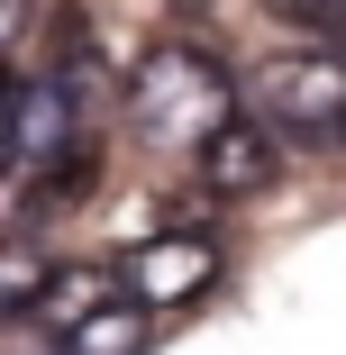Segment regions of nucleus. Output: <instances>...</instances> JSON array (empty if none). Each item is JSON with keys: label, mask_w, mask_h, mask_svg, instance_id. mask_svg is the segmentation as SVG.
<instances>
[{"label": "nucleus", "mask_w": 346, "mask_h": 355, "mask_svg": "<svg viewBox=\"0 0 346 355\" xmlns=\"http://www.w3.org/2000/svg\"><path fill=\"white\" fill-rule=\"evenodd\" d=\"M228 110H237V73H228L219 55H200V46H155L128 73V128L146 137V146L191 155Z\"/></svg>", "instance_id": "obj_1"}, {"label": "nucleus", "mask_w": 346, "mask_h": 355, "mask_svg": "<svg viewBox=\"0 0 346 355\" xmlns=\"http://www.w3.org/2000/svg\"><path fill=\"white\" fill-rule=\"evenodd\" d=\"M246 101L264 128H283V137H328L337 110H346V64L337 55H273L246 73Z\"/></svg>", "instance_id": "obj_2"}, {"label": "nucleus", "mask_w": 346, "mask_h": 355, "mask_svg": "<svg viewBox=\"0 0 346 355\" xmlns=\"http://www.w3.org/2000/svg\"><path fill=\"white\" fill-rule=\"evenodd\" d=\"M219 237H200V228H164V237H146L128 264H119V282H128V301H146V310H191L200 292L219 282Z\"/></svg>", "instance_id": "obj_3"}, {"label": "nucleus", "mask_w": 346, "mask_h": 355, "mask_svg": "<svg viewBox=\"0 0 346 355\" xmlns=\"http://www.w3.org/2000/svg\"><path fill=\"white\" fill-rule=\"evenodd\" d=\"M273 164H283V155H273V128L264 119H237V110L191 146V182L210 191V200H255L273 182Z\"/></svg>", "instance_id": "obj_4"}, {"label": "nucleus", "mask_w": 346, "mask_h": 355, "mask_svg": "<svg viewBox=\"0 0 346 355\" xmlns=\"http://www.w3.org/2000/svg\"><path fill=\"white\" fill-rule=\"evenodd\" d=\"M146 337H155V310H146V301H119V292H110L101 310H83V319L64 328L55 346H64V355H146Z\"/></svg>", "instance_id": "obj_5"}, {"label": "nucleus", "mask_w": 346, "mask_h": 355, "mask_svg": "<svg viewBox=\"0 0 346 355\" xmlns=\"http://www.w3.org/2000/svg\"><path fill=\"white\" fill-rule=\"evenodd\" d=\"M101 301H110V282H101L92 264H73V273H46V292L28 301V319H37L46 337H64V328H73L83 310H101Z\"/></svg>", "instance_id": "obj_6"}, {"label": "nucleus", "mask_w": 346, "mask_h": 355, "mask_svg": "<svg viewBox=\"0 0 346 355\" xmlns=\"http://www.w3.org/2000/svg\"><path fill=\"white\" fill-rule=\"evenodd\" d=\"M46 273H55V264H46L28 237H0V319H28V301L46 292Z\"/></svg>", "instance_id": "obj_7"}, {"label": "nucleus", "mask_w": 346, "mask_h": 355, "mask_svg": "<svg viewBox=\"0 0 346 355\" xmlns=\"http://www.w3.org/2000/svg\"><path fill=\"white\" fill-rule=\"evenodd\" d=\"M292 28H310V37H346V0H273Z\"/></svg>", "instance_id": "obj_8"}, {"label": "nucleus", "mask_w": 346, "mask_h": 355, "mask_svg": "<svg viewBox=\"0 0 346 355\" xmlns=\"http://www.w3.org/2000/svg\"><path fill=\"white\" fill-rule=\"evenodd\" d=\"M28 28H37V0H0V55L28 46Z\"/></svg>", "instance_id": "obj_9"}, {"label": "nucleus", "mask_w": 346, "mask_h": 355, "mask_svg": "<svg viewBox=\"0 0 346 355\" xmlns=\"http://www.w3.org/2000/svg\"><path fill=\"white\" fill-rule=\"evenodd\" d=\"M328 137H337V146H346V110H337V128H328Z\"/></svg>", "instance_id": "obj_10"}]
</instances>
